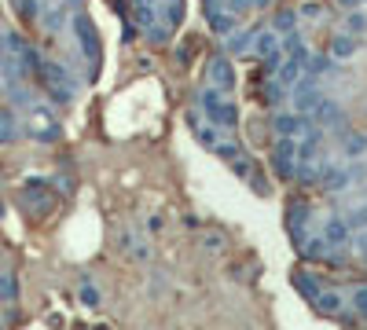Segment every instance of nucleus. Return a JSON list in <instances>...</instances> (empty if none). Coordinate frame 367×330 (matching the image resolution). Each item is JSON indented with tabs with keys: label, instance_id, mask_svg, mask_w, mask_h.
<instances>
[{
	"label": "nucleus",
	"instance_id": "1",
	"mask_svg": "<svg viewBox=\"0 0 367 330\" xmlns=\"http://www.w3.org/2000/svg\"><path fill=\"white\" fill-rule=\"evenodd\" d=\"M74 33H77V48H81V55L89 59V77H96V74H99V62H103V44H99L96 22L84 15V11H77V15H74Z\"/></svg>",
	"mask_w": 367,
	"mask_h": 330
},
{
	"label": "nucleus",
	"instance_id": "2",
	"mask_svg": "<svg viewBox=\"0 0 367 330\" xmlns=\"http://www.w3.org/2000/svg\"><path fill=\"white\" fill-rule=\"evenodd\" d=\"M37 81H40V88L48 92V99L52 103H59V106H67V103H74V84H70V74L62 70L59 62H40V70H37Z\"/></svg>",
	"mask_w": 367,
	"mask_h": 330
},
{
	"label": "nucleus",
	"instance_id": "3",
	"mask_svg": "<svg viewBox=\"0 0 367 330\" xmlns=\"http://www.w3.org/2000/svg\"><path fill=\"white\" fill-rule=\"evenodd\" d=\"M199 106H202V114L213 125H221V128H235V125H239V106H235L231 99H224L221 88H202Z\"/></svg>",
	"mask_w": 367,
	"mask_h": 330
},
{
	"label": "nucleus",
	"instance_id": "4",
	"mask_svg": "<svg viewBox=\"0 0 367 330\" xmlns=\"http://www.w3.org/2000/svg\"><path fill=\"white\" fill-rule=\"evenodd\" d=\"M268 165H272V172L279 176V180H294V172H297V143L287 140V136H279L272 154H268Z\"/></svg>",
	"mask_w": 367,
	"mask_h": 330
},
{
	"label": "nucleus",
	"instance_id": "5",
	"mask_svg": "<svg viewBox=\"0 0 367 330\" xmlns=\"http://www.w3.org/2000/svg\"><path fill=\"white\" fill-rule=\"evenodd\" d=\"M279 40H283V37H279L275 30H261L253 37V44H250V55L268 62V66H279V62H283V48H279Z\"/></svg>",
	"mask_w": 367,
	"mask_h": 330
},
{
	"label": "nucleus",
	"instance_id": "6",
	"mask_svg": "<svg viewBox=\"0 0 367 330\" xmlns=\"http://www.w3.org/2000/svg\"><path fill=\"white\" fill-rule=\"evenodd\" d=\"M323 99H327V96L316 88V77H312V74H309V81H297V84H294V110H297V114H305V118L316 114V106H319Z\"/></svg>",
	"mask_w": 367,
	"mask_h": 330
},
{
	"label": "nucleus",
	"instance_id": "7",
	"mask_svg": "<svg viewBox=\"0 0 367 330\" xmlns=\"http://www.w3.org/2000/svg\"><path fill=\"white\" fill-rule=\"evenodd\" d=\"M30 136L37 140V143H55L59 136H62V125L55 121V118H48V110H33V118H30Z\"/></svg>",
	"mask_w": 367,
	"mask_h": 330
},
{
	"label": "nucleus",
	"instance_id": "8",
	"mask_svg": "<svg viewBox=\"0 0 367 330\" xmlns=\"http://www.w3.org/2000/svg\"><path fill=\"white\" fill-rule=\"evenodd\" d=\"M312 216V206L305 202V198H290L287 202V231L290 238L301 246V238H305V220Z\"/></svg>",
	"mask_w": 367,
	"mask_h": 330
},
{
	"label": "nucleus",
	"instance_id": "9",
	"mask_svg": "<svg viewBox=\"0 0 367 330\" xmlns=\"http://www.w3.org/2000/svg\"><path fill=\"white\" fill-rule=\"evenodd\" d=\"M23 206H26L30 213H48V209H52L48 180H26V187H23Z\"/></svg>",
	"mask_w": 367,
	"mask_h": 330
},
{
	"label": "nucleus",
	"instance_id": "10",
	"mask_svg": "<svg viewBox=\"0 0 367 330\" xmlns=\"http://www.w3.org/2000/svg\"><path fill=\"white\" fill-rule=\"evenodd\" d=\"M272 128H275V136H287V140H297L301 132H309V128H312V121H309L305 114H297V110H290V114H275Z\"/></svg>",
	"mask_w": 367,
	"mask_h": 330
},
{
	"label": "nucleus",
	"instance_id": "11",
	"mask_svg": "<svg viewBox=\"0 0 367 330\" xmlns=\"http://www.w3.org/2000/svg\"><path fill=\"white\" fill-rule=\"evenodd\" d=\"M209 81H213V88H221V92H231L235 88V66H231V59H224V55H217L209 62Z\"/></svg>",
	"mask_w": 367,
	"mask_h": 330
},
{
	"label": "nucleus",
	"instance_id": "12",
	"mask_svg": "<svg viewBox=\"0 0 367 330\" xmlns=\"http://www.w3.org/2000/svg\"><path fill=\"white\" fill-rule=\"evenodd\" d=\"M323 238L331 242V246L338 250V246H349V238H353V228L345 224V216H327L323 220V231H319Z\"/></svg>",
	"mask_w": 367,
	"mask_h": 330
},
{
	"label": "nucleus",
	"instance_id": "13",
	"mask_svg": "<svg viewBox=\"0 0 367 330\" xmlns=\"http://www.w3.org/2000/svg\"><path fill=\"white\" fill-rule=\"evenodd\" d=\"M312 125H319V128H338V125H345L341 106H338L334 99H323V103L316 106V114H312Z\"/></svg>",
	"mask_w": 367,
	"mask_h": 330
},
{
	"label": "nucleus",
	"instance_id": "14",
	"mask_svg": "<svg viewBox=\"0 0 367 330\" xmlns=\"http://www.w3.org/2000/svg\"><path fill=\"white\" fill-rule=\"evenodd\" d=\"M349 180H353V176L345 172L341 165H323V172H319V180H316V184H319L323 191H331V194H334V191H345V187H349Z\"/></svg>",
	"mask_w": 367,
	"mask_h": 330
},
{
	"label": "nucleus",
	"instance_id": "15",
	"mask_svg": "<svg viewBox=\"0 0 367 330\" xmlns=\"http://www.w3.org/2000/svg\"><path fill=\"white\" fill-rule=\"evenodd\" d=\"M228 8L224 4H206V18H209V30L217 33V37H228L231 30H235V18L231 15H224Z\"/></svg>",
	"mask_w": 367,
	"mask_h": 330
},
{
	"label": "nucleus",
	"instance_id": "16",
	"mask_svg": "<svg viewBox=\"0 0 367 330\" xmlns=\"http://www.w3.org/2000/svg\"><path fill=\"white\" fill-rule=\"evenodd\" d=\"M294 290L305 297L309 304L323 294V286H319V279H316V272H294Z\"/></svg>",
	"mask_w": 367,
	"mask_h": 330
},
{
	"label": "nucleus",
	"instance_id": "17",
	"mask_svg": "<svg viewBox=\"0 0 367 330\" xmlns=\"http://www.w3.org/2000/svg\"><path fill=\"white\" fill-rule=\"evenodd\" d=\"M184 15H187V0H162V22L169 30H177L180 22H184Z\"/></svg>",
	"mask_w": 367,
	"mask_h": 330
},
{
	"label": "nucleus",
	"instance_id": "18",
	"mask_svg": "<svg viewBox=\"0 0 367 330\" xmlns=\"http://www.w3.org/2000/svg\"><path fill=\"white\" fill-rule=\"evenodd\" d=\"M301 257H309V260H323V257H327L334 246H331V242L327 238H323V235H312V238H301Z\"/></svg>",
	"mask_w": 367,
	"mask_h": 330
},
{
	"label": "nucleus",
	"instance_id": "19",
	"mask_svg": "<svg viewBox=\"0 0 367 330\" xmlns=\"http://www.w3.org/2000/svg\"><path fill=\"white\" fill-rule=\"evenodd\" d=\"M356 52H360V37H353V33H338L331 40V59H349Z\"/></svg>",
	"mask_w": 367,
	"mask_h": 330
},
{
	"label": "nucleus",
	"instance_id": "20",
	"mask_svg": "<svg viewBox=\"0 0 367 330\" xmlns=\"http://www.w3.org/2000/svg\"><path fill=\"white\" fill-rule=\"evenodd\" d=\"M191 132H195V140H199L206 150H213V147H217V143L224 140V128H221V125H213V121H209V125H202V121H199Z\"/></svg>",
	"mask_w": 367,
	"mask_h": 330
},
{
	"label": "nucleus",
	"instance_id": "21",
	"mask_svg": "<svg viewBox=\"0 0 367 330\" xmlns=\"http://www.w3.org/2000/svg\"><path fill=\"white\" fill-rule=\"evenodd\" d=\"M294 26H297V15H294V11H287V8H283V11H275V15H272V30H275L279 37L294 33Z\"/></svg>",
	"mask_w": 367,
	"mask_h": 330
},
{
	"label": "nucleus",
	"instance_id": "22",
	"mask_svg": "<svg viewBox=\"0 0 367 330\" xmlns=\"http://www.w3.org/2000/svg\"><path fill=\"white\" fill-rule=\"evenodd\" d=\"M331 55H319V52H309V62H305V74L312 77H323V74H331Z\"/></svg>",
	"mask_w": 367,
	"mask_h": 330
},
{
	"label": "nucleus",
	"instance_id": "23",
	"mask_svg": "<svg viewBox=\"0 0 367 330\" xmlns=\"http://www.w3.org/2000/svg\"><path fill=\"white\" fill-rule=\"evenodd\" d=\"M312 304L319 308V312L334 316V312H341V304H345V301H341V294H334V290H323V294H319V297H316Z\"/></svg>",
	"mask_w": 367,
	"mask_h": 330
},
{
	"label": "nucleus",
	"instance_id": "24",
	"mask_svg": "<svg viewBox=\"0 0 367 330\" xmlns=\"http://www.w3.org/2000/svg\"><path fill=\"white\" fill-rule=\"evenodd\" d=\"M133 18H136V30L155 26V22H158V15H155V4H133Z\"/></svg>",
	"mask_w": 367,
	"mask_h": 330
},
{
	"label": "nucleus",
	"instance_id": "25",
	"mask_svg": "<svg viewBox=\"0 0 367 330\" xmlns=\"http://www.w3.org/2000/svg\"><path fill=\"white\" fill-rule=\"evenodd\" d=\"M253 30H243V33H235V37H228V52L231 55H239V52H250V44H253Z\"/></svg>",
	"mask_w": 367,
	"mask_h": 330
},
{
	"label": "nucleus",
	"instance_id": "26",
	"mask_svg": "<svg viewBox=\"0 0 367 330\" xmlns=\"http://www.w3.org/2000/svg\"><path fill=\"white\" fill-rule=\"evenodd\" d=\"M283 92H287V88H283V84H279V81L272 77V81L261 88V96H265L261 103H265V106H279V103H283Z\"/></svg>",
	"mask_w": 367,
	"mask_h": 330
},
{
	"label": "nucleus",
	"instance_id": "27",
	"mask_svg": "<svg viewBox=\"0 0 367 330\" xmlns=\"http://www.w3.org/2000/svg\"><path fill=\"white\" fill-rule=\"evenodd\" d=\"M213 154H217L221 162H235V158L243 154V147H239V143H231V140H221L217 147H213Z\"/></svg>",
	"mask_w": 367,
	"mask_h": 330
},
{
	"label": "nucleus",
	"instance_id": "28",
	"mask_svg": "<svg viewBox=\"0 0 367 330\" xmlns=\"http://www.w3.org/2000/svg\"><path fill=\"white\" fill-rule=\"evenodd\" d=\"M228 165H231V172H235V176H243V180H250V172L257 169V165H253V158H250L246 150H243V154H239V158H235V162H228Z\"/></svg>",
	"mask_w": 367,
	"mask_h": 330
},
{
	"label": "nucleus",
	"instance_id": "29",
	"mask_svg": "<svg viewBox=\"0 0 367 330\" xmlns=\"http://www.w3.org/2000/svg\"><path fill=\"white\" fill-rule=\"evenodd\" d=\"M15 294H18V282H15V275H0V304H8V301H15Z\"/></svg>",
	"mask_w": 367,
	"mask_h": 330
},
{
	"label": "nucleus",
	"instance_id": "30",
	"mask_svg": "<svg viewBox=\"0 0 367 330\" xmlns=\"http://www.w3.org/2000/svg\"><path fill=\"white\" fill-rule=\"evenodd\" d=\"M363 30H367V15L353 8V11H349V18H345V33H353V37H356V33H363Z\"/></svg>",
	"mask_w": 367,
	"mask_h": 330
},
{
	"label": "nucleus",
	"instance_id": "31",
	"mask_svg": "<svg viewBox=\"0 0 367 330\" xmlns=\"http://www.w3.org/2000/svg\"><path fill=\"white\" fill-rule=\"evenodd\" d=\"M99 301H103L99 290H96L89 279H84V282H81V304H84V308H99Z\"/></svg>",
	"mask_w": 367,
	"mask_h": 330
},
{
	"label": "nucleus",
	"instance_id": "32",
	"mask_svg": "<svg viewBox=\"0 0 367 330\" xmlns=\"http://www.w3.org/2000/svg\"><path fill=\"white\" fill-rule=\"evenodd\" d=\"M349 304H353V312H356V316H363V319H367V286H356L353 297H349Z\"/></svg>",
	"mask_w": 367,
	"mask_h": 330
},
{
	"label": "nucleus",
	"instance_id": "33",
	"mask_svg": "<svg viewBox=\"0 0 367 330\" xmlns=\"http://www.w3.org/2000/svg\"><path fill=\"white\" fill-rule=\"evenodd\" d=\"M246 184H250V187H253L257 194H261V198H268V194H272V187H268V180H265V176H261V172H257V169L250 172V180H246Z\"/></svg>",
	"mask_w": 367,
	"mask_h": 330
},
{
	"label": "nucleus",
	"instance_id": "34",
	"mask_svg": "<svg viewBox=\"0 0 367 330\" xmlns=\"http://www.w3.org/2000/svg\"><path fill=\"white\" fill-rule=\"evenodd\" d=\"M15 140V125H11V114L0 110V143H11Z\"/></svg>",
	"mask_w": 367,
	"mask_h": 330
},
{
	"label": "nucleus",
	"instance_id": "35",
	"mask_svg": "<svg viewBox=\"0 0 367 330\" xmlns=\"http://www.w3.org/2000/svg\"><path fill=\"white\" fill-rule=\"evenodd\" d=\"M40 22H45L48 30H59L62 26V8H48L45 15H40Z\"/></svg>",
	"mask_w": 367,
	"mask_h": 330
},
{
	"label": "nucleus",
	"instance_id": "36",
	"mask_svg": "<svg viewBox=\"0 0 367 330\" xmlns=\"http://www.w3.org/2000/svg\"><path fill=\"white\" fill-rule=\"evenodd\" d=\"M202 246H206L209 253H221V250L228 246V242H224V235H217V231H213V235H206V238H202Z\"/></svg>",
	"mask_w": 367,
	"mask_h": 330
},
{
	"label": "nucleus",
	"instance_id": "37",
	"mask_svg": "<svg viewBox=\"0 0 367 330\" xmlns=\"http://www.w3.org/2000/svg\"><path fill=\"white\" fill-rule=\"evenodd\" d=\"M18 11H23V18H37L40 4H37V0H18Z\"/></svg>",
	"mask_w": 367,
	"mask_h": 330
},
{
	"label": "nucleus",
	"instance_id": "38",
	"mask_svg": "<svg viewBox=\"0 0 367 330\" xmlns=\"http://www.w3.org/2000/svg\"><path fill=\"white\" fill-rule=\"evenodd\" d=\"M345 224H349V228H363V224H367V206H360L356 213L345 216Z\"/></svg>",
	"mask_w": 367,
	"mask_h": 330
},
{
	"label": "nucleus",
	"instance_id": "39",
	"mask_svg": "<svg viewBox=\"0 0 367 330\" xmlns=\"http://www.w3.org/2000/svg\"><path fill=\"white\" fill-rule=\"evenodd\" d=\"M297 15H301V18H319V15H323V8L316 4V0H309V4H301V11H297Z\"/></svg>",
	"mask_w": 367,
	"mask_h": 330
},
{
	"label": "nucleus",
	"instance_id": "40",
	"mask_svg": "<svg viewBox=\"0 0 367 330\" xmlns=\"http://www.w3.org/2000/svg\"><path fill=\"white\" fill-rule=\"evenodd\" d=\"M367 150V140L363 136H353L349 143H345V154H363Z\"/></svg>",
	"mask_w": 367,
	"mask_h": 330
},
{
	"label": "nucleus",
	"instance_id": "41",
	"mask_svg": "<svg viewBox=\"0 0 367 330\" xmlns=\"http://www.w3.org/2000/svg\"><path fill=\"white\" fill-rule=\"evenodd\" d=\"M121 37H125V44H133V40L140 37V30H133V26H125V30H121Z\"/></svg>",
	"mask_w": 367,
	"mask_h": 330
},
{
	"label": "nucleus",
	"instance_id": "42",
	"mask_svg": "<svg viewBox=\"0 0 367 330\" xmlns=\"http://www.w3.org/2000/svg\"><path fill=\"white\" fill-rule=\"evenodd\" d=\"M356 246H360V253H363V260H367V231H360V235H356Z\"/></svg>",
	"mask_w": 367,
	"mask_h": 330
},
{
	"label": "nucleus",
	"instance_id": "43",
	"mask_svg": "<svg viewBox=\"0 0 367 330\" xmlns=\"http://www.w3.org/2000/svg\"><path fill=\"white\" fill-rule=\"evenodd\" d=\"M184 224H187V228H202V220H199L195 213H187V216H184Z\"/></svg>",
	"mask_w": 367,
	"mask_h": 330
},
{
	"label": "nucleus",
	"instance_id": "44",
	"mask_svg": "<svg viewBox=\"0 0 367 330\" xmlns=\"http://www.w3.org/2000/svg\"><path fill=\"white\" fill-rule=\"evenodd\" d=\"M338 4H341V8H349V11H353V8H360V4H367V0H338Z\"/></svg>",
	"mask_w": 367,
	"mask_h": 330
},
{
	"label": "nucleus",
	"instance_id": "45",
	"mask_svg": "<svg viewBox=\"0 0 367 330\" xmlns=\"http://www.w3.org/2000/svg\"><path fill=\"white\" fill-rule=\"evenodd\" d=\"M133 4H155V0H133Z\"/></svg>",
	"mask_w": 367,
	"mask_h": 330
},
{
	"label": "nucleus",
	"instance_id": "46",
	"mask_svg": "<svg viewBox=\"0 0 367 330\" xmlns=\"http://www.w3.org/2000/svg\"><path fill=\"white\" fill-rule=\"evenodd\" d=\"M92 330H111V326H92Z\"/></svg>",
	"mask_w": 367,
	"mask_h": 330
},
{
	"label": "nucleus",
	"instance_id": "47",
	"mask_svg": "<svg viewBox=\"0 0 367 330\" xmlns=\"http://www.w3.org/2000/svg\"><path fill=\"white\" fill-rule=\"evenodd\" d=\"M0 216H4V202H0Z\"/></svg>",
	"mask_w": 367,
	"mask_h": 330
}]
</instances>
